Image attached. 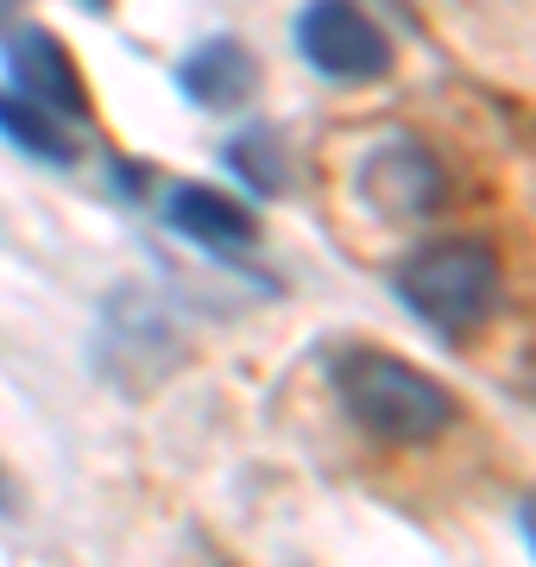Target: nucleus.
<instances>
[{
	"mask_svg": "<svg viewBox=\"0 0 536 567\" xmlns=\"http://www.w3.org/2000/svg\"><path fill=\"white\" fill-rule=\"evenodd\" d=\"M227 164L259 189V196H278L285 189V145L271 126H247L240 140H227Z\"/></svg>",
	"mask_w": 536,
	"mask_h": 567,
	"instance_id": "1a4fd4ad",
	"label": "nucleus"
},
{
	"mask_svg": "<svg viewBox=\"0 0 536 567\" xmlns=\"http://www.w3.org/2000/svg\"><path fill=\"white\" fill-rule=\"evenodd\" d=\"M7 76H13V95H25L32 107H44L51 121L83 126L89 121V82L70 58V44L44 25H20L7 39Z\"/></svg>",
	"mask_w": 536,
	"mask_h": 567,
	"instance_id": "20e7f679",
	"label": "nucleus"
},
{
	"mask_svg": "<svg viewBox=\"0 0 536 567\" xmlns=\"http://www.w3.org/2000/svg\"><path fill=\"white\" fill-rule=\"evenodd\" d=\"M177 89H184V102L208 107V114H234V107L252 102V89H259V63H252L247 44L208 39V44H196V51L177 63Z\"/></svg>",
	"mask_w": 536,
	"mask_h": 567,
	"instance_id": "0eeeda50",
	"label": "nucleus"
},
{
	"mask_svg": "<svg viewBox=\"0 0 536 567\" xmlns=\"http://www.w3.org/2000/svg\"><path fill=\"white\" fill-rule=\"evenodd\" d=\"M392 290L423 328H435L442 341H461L498 303V252L486 240H467V234L430 240L398 265Z\"/></svg>",
	"mask_w": 536,
	"mask_h": 567,
	"instance_id": "f03ea898",
	"label": "nucleus"
},
{
	"mask_svg": "<svg viewBox=\"0 0 536 567\" xmlns=\"http://www.w3.org/2000/svg\"><path fill=\"white\" fill-rule=\"evenodd\" d=\"M165 221H171V234H184V240L203 246V252H252V246H259L252 208L221 196L215 183H171Z\"/></svg>",
	"mask_w": 536,
	"mask_h": 567,
	"instance_id": "423d86ee",
	"label": "nucleus"
},
{
	"mask_svg": "<svg viewBox=\"0 0 536 567\" xmlns=\"http://www.w3.org/2000/svg\"><path fill=\"white\" fill-rule=\"evenodd\" d=\"M334 404L348 410L353 429H367L385 447L442 442L454 423L449 385H435L430 372H416L411 360L379 353V347H353L334 360Z\"/></svg>",
	"mask_w": 536,
	"mask_h": 567,
	"instance_id": "f257e3e1",
	"label": "nucleus"
},
{
	"mask_svg": "<svg viewBox=\"0 0 536 567\" xmlns=\"http://www.w3.org/2000/svg\"><path fill=\"white\" fill-rule=\"evenodd\" d=\"M0 140L20 145L25 158H39V164H76L83 158L76 126L51 121L44 107H32L25 95H13V89H0Z\"/></svg>",
	"mask_w": 536,
	"mask_h": 567,
	"instance_id": "6e6552de",
	"label": "nucleus"
},
{
	"mask_svg": "<svg viewBox=\"0 0 536 567\" xmlns=\"http://www.w3.org/2000/svg\"><path fill=\"white\" fill-rule=\"evenodd\" d=\"M20 7H25V0H0V25L13 20V13H20Z\"/></svg>",
	"mask_w": 536,
	"mask_h": 567,
	"instance_id": "9b49d317",
	"label": "nucleus"
},
{
	"mask_svg": "<svg viewBox=\"0 0 536 567\" xmlns=\"http://www.w3.org/2000/svg\"><path fill=\"white\" fill-rule=\"evenodd\" d=\"M297 51L322 82H379L392 70V39L367 20L360 0H310L297 13Z\"/></svg>",
	"mask_w": 536,
	"mask_h": 567,
	"instance_id": "7ed1b4c3",
	"label": "nucleus"
},
{
	"mask_svg": "<svg viewBox=\"0 0 536 567\" xmlns=\"http://www.w3.org/2000/svg\"><path fill=\"white\" fill-rule=\"evenodd\" d=\"M353 189L372 215L385 221H411V215H430L442 203V164L430 158V145L416 140H385L372 145L360 171H353Z\"/></svg>",
	"mask_w": 536,
	"mask_h": 567,
	"instance_id": "39448f33",
	"label": "nucleus"
},
{
	"mask_svg": "<svg viewBox=\"0 0 536 567\" xmlns=\"http://www.w3.org/2000/svg\"><path fill=\"white\" fill-rule=\"evenodd\" d=\"M0 505H7V492H0Z\"/></svg>",
	"mask_w": 536,
	"mask_h": 567,
	"instance_id": "ddd939ff",
	"label": "nucleus"
},
{
	"mask_svg": "<svg viewBox=\"0 0 536 567\" xmlns=\"http://www.w3.org/2000/svg\"><path fill=\"white\" fill-rule=\"evenodd\" d=\"M83 7H89V13H107V7H114V0H83Z\"/></svg>",
	"mask_w": 536,
	"mask_h": 567,
	"instance_id": "f8f14e48",
	"label": "nucleus"
},
{
	"mask_svg": "<svg viewBox=\"0 0 536 567\" xmlns=\"http://www.w3.org/2000/svg\"><path fill=\"white\" fill-rule=\"evenodd\" d=\"M517 524H524V543H530V555H536V492L517 505Z\"/></svg>",
	"mask_w": 536,
	"mask_h": 567,
	"instance_id": "9d476101",
	"label": "nucleus"
}]
</instances>
